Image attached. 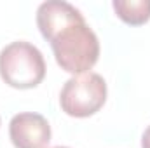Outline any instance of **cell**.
<instances>
[{
  "label": "cell",
  "mask_w": 150,
  "mask_h": 148,
  "mask_svg": "<svg viewBox=\"0 0 150 148\" xmlns=\"http://www.w3.org/2000/svg\"><path fill=\"white\" fill-rule=\"evenodd\" d=\"M9 138L16 148H45L51 141V125L40 113L23 111L11 118Z\"/></svg>",
  "instance_id": "cell-4"
},
{
  "label": "cell",
  "mask_w": 150,
  "mask_h": 148,
  "mask_svg": "<svg viewBox=\"0 0 150 148\" xmlns=\"http://www.w3.org/2000/svg\"><path fill=\"white\" fill-rule=\"evenodd\" d=\"M56 63L74 75L87 73L100 58V42L86 21L74 23L49 40Z\"/></svg>",
  "instance_id": "cell-1"
},
{
  "label": "cell",
  "mask_w": 150,
  "mask_h": 148,
  "mask_svg": "<svg viewBox=\"0 0 150 148\" xmlns=\"http://www.w3.org/2000/svg\"><path fill=\"white\" fill-rule=\"evenodd\" d=\"M107 101V82L101 75L87 72L68 78L59 94L61 110L75 118H86L103 108Z\"/></svg>",
  "instance_id": "cell-3"
},
{
  "label": "cell",
  "mask_w": 150,
  "mask_h": 148,
  "mask_svg": "<svg viewBox=\"0 0 150 148\" xmlns=\"http://www.w3.org/2000/svg\"><path fill=\"white\" fill-rule=\"evenodd\" d=\"M0 77L14 89H33L45 77L42 52L30 42L18 40L0 51Z\"/></svg>",
  "instance_id": "cell-2"
},
{
  "label": "cell",
  "mask_w": 150,
  "mask_h": 148,
  "mask_svg": "<svg viewBox=\"0 0 150 148\" xmlns=\"http://www.w3.org/2000/svg\"><path fill=\"white\" fill-rule=\"evenodd\" d=\"M86 21L79 9H75L68 2L59 0H49L40 4L37 9V26L42 33V37L47 42L54 35H58L67 26Z\"/></svg>",
  "instance_id": "cell-5"
},
{
  "label": "cell",
  "mask_w": 150,
  "mask_h": 148,
  "mask_svg": "<svg viewBox=\"0 0 150 148\" xmlns=\"http://www.w3.org/2000/svg\"><path fill=\"white\" fill-rule=\"evenodd\" d=\"M54 148H68V147H54Z\"/></svg>",
  "instance_id": "cell-8"
},
{
  "label": "cell",
  "mask_w": 150,
  "mask_h": 148,
  "mask_svg": "<svg viewBox=\"0 0 150 148\" xmlns=\"http://www.w3.org/2000/svg\"><path fill=\"white\" fill-rule=\"evenodd\" d=\"M142 148H150V125L145 129V132L142 136Z\"/></svg>",
  "instance_id": "cell-7"
},
{
  "label": "cell",
  "mask_w": 150,
  "mask_h": 148,
  "mask_svg": "<svg viewBox=\"0 0 150 148\" xmlns=\"http://www.w3.org/2000/svg\"><path fill=\"white\" fill-rule=\"evenodd\" d=\"M112 5L126 25L140 26L150 19V0H113Z\"/></svg>",
  "instance_id": "cell-6"
}]
</instances>
